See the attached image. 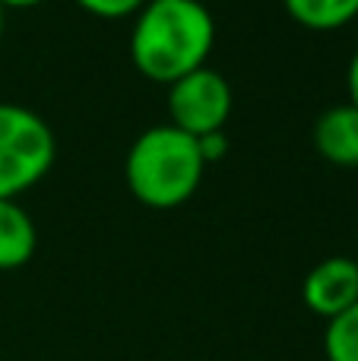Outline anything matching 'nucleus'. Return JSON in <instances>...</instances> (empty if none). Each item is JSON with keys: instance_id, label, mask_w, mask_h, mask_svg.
<instances>
[{"instance_id": "obj_10", "label": "nucleus", "mask_w": 358, "mask_h": 361, "mask_svg": "<svg viewBox=\"0 0 358 361\" xmlns=\"http://www.w3.org/2000/svg\"><path fill=\"white\" fill-rule=\"evenodd\" d=\"M80 10H86L89 16H99V19H127V16H137L140 6L146 0H73Z\"/></svg>"}, {"instance_id": "obj_9", "label": "nucleus", "mask_w": 358, "mask_h": 361, "mask_svg": "<svg viewBox=\"0 0 358 361\" xmlns=\"http://www.w3.org/2000/svg\"><path fill=\"white\" fill-rule=\"evenodd\" d=\"M323 358L327 361H358V305L333 317L323 330Z\"/></svg>"}, {"instance_id": "obj_3", "label": "nucleus", "mask_w": 358, "mask_h": 361, "mask_svg": "<svg viewBox=\"0 0 358 361\" xmlns=\"http://www.w3.org/2000/svg\"><path fill=\"white\" fill-rule=\"evenodd\" d=\"M57 159L51 124L25 105L0 102V200L32 190Z\"/></svg>"}, {"instance_id": "obj_7", "label": "nucleus", "mask_w": 358, "mask_h": 361, "mask_svg": "<svg viewBox=\"0 0 358 361\" xmlns=\"http://www.w3.org/2000/svg\"><path fill=\"white\" fill-rule=\"evenodd\" d=\"M38 231L19 200H0V273L19 269L35 257Z\"/></svg>"}, {"instance_id": "obj_14", "label": "nucleus", "mask_w": 358, "mask_h": 361, "mask_svg": "<svg viewBox=\"0 0 358 361\" xmlns=\"http://www.w3.org/2000/svg\"><path fill=\"white\" fill-rule=\"evenodd\" d=\"M0 38H4V10H0Z\"/></svg>"}, {"instance_id": "obj_13", "label": "nucleus", "mask_w": 358, "mask_h": 361, "mask_svg": "<svg viewBox=\"0 0 358 361\" xmlns=\"http://www.w3.org/2000/svg\"><path fill=\"white\" fill-rule=\"evenodd\" d=\"M44 0H0V10H29V6H38Z\"/></svg>"}, {"instance_id": "obj_1", "label": "nucleus", "mask_w": 358, "mask_h": 361, "mask_svg": "<svg viewBox=\"0 0 358 361\" xmlns=\"http://www.w3.org/2000/svg\"><path fill=\"white\" fill-rule=\"evenodd\" d=\"M216 19L200 0H146L133 16L130 61L149 82L171 86L206 67Z\"/></svg>"}, {"instance_id": "obj_6", "label": "nucleus", "mask_w": 358, "mask_h": 361, "mask_svg": "<svg viewBox=\"0 0 358 361\" xmlns=\"http://www.w3.org/2000/svg\"><path fill=\"white\" fill-rule=\"evenodd\" d=\"M314 146L330 165L358 169V111L352 105H336L317 118Z\"/></svg>"}, {"instance_id": "obj_5", "label": "nucleus", "mask_w": 358, "mask_h": 361, "mask_svg": "<svg viewBox=\"0 0 358 361\" xmlns=\"http://www.w3.org/2000/svg\"><path fill=\"white\" fill-rule=\"evenodd\" d=\"M302 301L314 317L330 324L358 305V260L352 257H327L302 282Z\"/></svg>"}, {"instance_id": "obj_2", "label": "nucleus", "mask_w": 358, "mask_h": 361, "mask_svg": "<svg viewBox=\"0 0 358 361\" xmlns=\"http://www.w3.org/2000/svg\"><path fill=\"white\" fill-rule=\"evenodd\" d=\"M206 162L197 140L171 124L143 130L127 149L124 178L137 203L149 209H178L197 193Z\"/></svg>"}, {"instance_id": "obj_8", "label": "nucleus", "mask_w": 358, "mask_h": 361, "mask_svg": "<svg viewBox=\"0 0 358 361\" xmlns=\"http://www.w3.org/2000/svg\"><path fill=\"white\" fill-rule=\"evenodd\" d=\"M285 13L302 29L336 32L358 19V0H283Z\"/></svg>"}, {"instance_id": "obj_4", "label": "nucleus", "mask_w": 358, "mask_h": 361, "mask_svg": "<svg viewBox=\"0 0 358 361\" xmlns=\"http://www.w3.org/2000/svg\"><path fill=\"white\" fill-rule=\"evenodd\" d=\"M232 105V82L213 67H200L168 86V124L194 140L226 130Z\"/></svg>"}, {"instance_id": "obj_11", "label": "nucleus", "mask_w": 358, "mask_h": 361, "mask_svg": "<svg viewBox=\"0 0 358 361\" xmlns=\"http://www.w3.org/2000/svg\"><path fill=\"white\" fill-rule=\"evenodd\" d=\"M197 149H200L206 169H209V165H216V162H222V159L228 156V137H226V130H216V133H206V137H197Z\"/></svg>"}, {"instance_id": "obj_12", "label": "nucleus", "mask_w": 358, "mask_h": 361, "mask_svg": "<svg viewBox=\"0 0 358 361\" xmlns=\"http://www.w3.org/2000/svg\"><path fill=\"white\" fill-rule=\"evenodd\" d=\"M346 92H349V105L358 111V48L349 57V67H346Z\"/></svg>"}]
</instances>
